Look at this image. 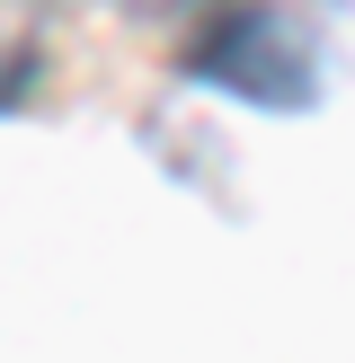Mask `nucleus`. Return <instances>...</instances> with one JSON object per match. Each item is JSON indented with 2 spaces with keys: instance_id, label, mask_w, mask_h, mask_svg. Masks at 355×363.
Wrapping results in <instances>:
<instances>
[{
  "instance_id": "2",
  "label": "nucleus",
  "mask_w": 355,
  "mask_h": 363,
  "mask_svg": "<svg viewBox=\"0 0 355 363\" xmlns=\"http://www.w3.org/2000/svg\"><path fill=\"white\" fill-rule=\"evenodd\" d=\"M36 80H45V45H36L18 18H0V116H9V106H27Z\"/></svg>"
},
{
  "instance_id": "1",
  "label": "nucleus",
  "mask_w": 355,
  "mask_h": 363,
  "mask_svg": "<svg viewBox=\"0 0 355 363\" xmlns=\"http://www.w3.org/2000/svg\"><path fill=\"white\" fill-rule=\"evenodd\" d=\"M187 80L222 89V98H240V106H275V116H293V106L320 98L329 53H320L311 18L275 9V0H231L222 18H204V27H195Z\"/></svg>"
}]
</instances>
